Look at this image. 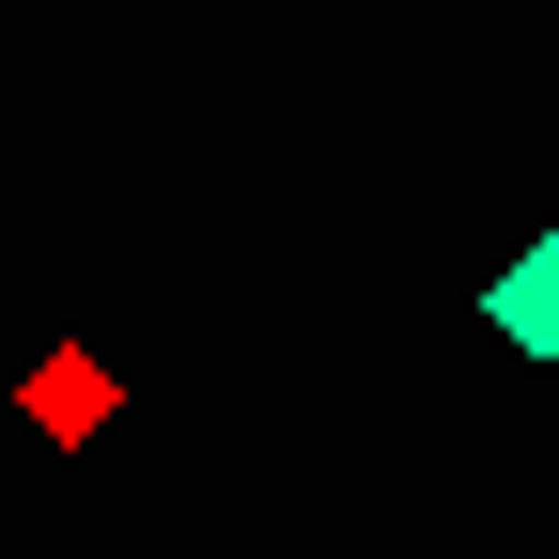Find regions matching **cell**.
I'll return each instance as SVG.
<instances>
[{"mask_svg":"<svg viewBox=\"0 0 559 559\" xmlns=\"http://www.w3.org/2000/svg\"><path fill=\"white\" fill-rule=\"evenodd\" d=\"M481 311H498L513 358H544V373H559V234H528V249L498 264V296H481Z\"/></svg>","mask_w":559,"mask_h":559,"instance_id":"6da1fadb","label":"cell"}]
</instances>
